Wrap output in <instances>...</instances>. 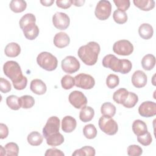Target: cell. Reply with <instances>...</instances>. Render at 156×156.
<instances>
[{
	"label": "cell",
	"mask_w": 156,
	"mask_h": 156,
	"mask_svg": "<svg viewBox=\"0 0 156 156\" xmlns=\"http://www.w3.org/2000/svg\"><path fill=\"white\" fill-rule=\"evenodd\" d=\"M96 151L94 147L90 146H85L80 149H76L72 154L73 156H94L95 155Z\"/></svg>",
	"instance_id": "obj_30"
},
{
	"label": "cell",
	"mask_w": 156,
	"mask_h": 156,
	"mask_svg": "<svg viewBox=\"0 0 156 156\" xmlns=\"http://www.w3.org/2000/svg\"><path fill=\"white\" fill-rule=\"evenodd\" d=\"M113 18L117 24H122L127 21V15L125 12L118 9L114 11Z\"/></svg>",
	"instance_id": "obj_37"
},
{
	"label": "cell",
	"mask_w": 156,
	"mask_h": 156,
	"mask_svg": "<svg viewBox=\"0 0 156 156\" xmlns=\"http://www.w3.org/2000/svg\"><path fill=\"white\" fill-rule=\"evenodd\" d=\"M75 85L84 90L91 89L95 85L94 79L90 74L80 73L74 77Z\"/></svg>",
	"instance_id": "obj_7"
},
{
	"label": "cell",
	"mask_w": 156,
	"mask_h": 156,
	"mask_svg": "<svg viewBox=\"0 0 156 156\" xmlns=\"http://www.w3.org/2000/svg\"><path fill=\"white\" fill-rule=\"evenodd\" d=\"M113 2L118 10L124 12L127 10L130 5L129 0H114Z\"/></svg>",
	"instance_id": "obj_42"
},
{
	"label": "cell",
	"mask_w": 156,
	"mask_h": 156,
	"mask_svg": "<svg viewBox=\"0 0 156 156\" xmlns=\"http://www.w3.org/2000/svg\"><path fill=\"white\" fill-rule=\"evenodd\" d=\"M52 23L55 28L65 30L69 25V17L65 13L56 12L52 16Z\"/></svg>",
	"instance_id": "obj_12"
},
{
	"label": "cell",
	"mask_w": 156,
	"mask_h": 156,
	"mask_svg": "<svg viewBox=\"0 0 156 156\" xmlns=\"http://www.w3.org/2000/svg\"><path fill=\"white\" fill-rule=\"evenodd\" d=\"M5 155L17 156L19 152V147L18 144L13 142H10L5 145Z\"/></svg>",
	"instance_id": "obj_36"
},
{
	"label": "cell",
	"mask_w": 156,
	"mask_h": 156,
	"mask_svg": "<svg viewBox=\"0 0 156 156\" xmlns=\"http://www.w3.org/2000/svg\"><path fill=\"white\" fill-rule=\"evenodd\" d=\"M102 65L105 68H110L116 73H121L122 67V59L118 58L113 54H108L102 59Z\"/></svg>",
	"instance_id": "obj_10"
},
{
	"label": "cell",
	"mask_w": 156,
	"mask_h": 156,
	"mask_svg": "<svg viewBox=\"0 0 156 156\" xmlns=\"http://www.w3.org/2000/svg\"><path fill=\"white\" fill-rule=\"evenodd\" d=\"M85 1L84 0H73V4L76 6V7H80V6H82L83 5V4L85 3Z\"/></svg>",
	"instance_id": "obj_49"
},
{
	"label": "cell",
	"mask_w": 156,
	"mask_h": 156,
	"mask_svg": "<svg viewBox=\"0 0 156 156\" xmlns=\"http://www.w3.org/2000/svg\"><path fill=\"white\" fill-rule=\"evenodd\" d=\"M0 155H5V148L2 147V146H0Z\"/></svg>",
	"instance_id": "obj_50"
},
{
	"label": "cell",
	"mask_w": 156,
	"mask_h": 156,
	"mask_svg": "<svg viewBox=\"0 0 156 156\" xmlns=\"http://www.w3.org/2000/svg\"><path fill=\"white\" fill-rule=\"evenodd\" d=\"M133 2L136 7L143 11H149L155 7L154 0H133Z\"/></svg>",
	"instance_id": "obj_24"
},
{
	"label": "cell",
	"mask_w": 156,
	"mask_h": 156,
	"mask_svg": "<svg viewBox=\"0 0 156 156\" xmlns=\"http://www.w3.org/2000/svg\"><path fill=\"white\" fill-rule=\"evenodd\" d=\"M101 112L103 116L113 117L116 113V107L110 102H104L101 107Z\"/></svg>",
	"instance_id": "obj_28"
},
{
	"label": "cell",
	"mask_w": 156,
	"mask_h": 156,
	"mask_svg": "<svg viewBox=\"0 0 156 156\" xmlns=\"http://www.w3.org/2000/svg\"><path fill=\"white\" fill-rule=\"evenodd\" d=\"M61 66L64 72L73 74L79 69L80 65L79 60L75 57L68 55L62 60Z\"/></svg>",
	"instance_id": "obj_9"
},
{
	"label": "cell",
	"mask_w": 156,
	"mask_h": 156,
	"mask_svg": "<svg viewBox=\"0 0 156 156\" xmlns=\"http://www.w3.org/2000/svg\"><path fill=\"white\" fill-rule=\"evenodd\" d=\"M98 124L100 129L108 135H113L118 130V124L112 117L102 116L99 119Z\"/></svg>",
	"instance_id": "obj_4"
},
{
	"label": "cell",
	"mask_w": 156,
	"mask_h": 156,
	"mask_svg": "<svg viewBox=\"0 0 156 156\" xmlns=\"http://www.w3.org/2000/svg\"><path fill=\"white\" fill-rule=\"evenodd\" d=\"M76 120L71 116H66L62 119V129L66 133L72 132L76 129Z\"/></svg>",
	"instance_id": "obj_17"
},
{
	"label": "cell",
	"mask_w": 156,
	"mask_h": 156,
	"mask_svg": "<svg viewBox=\"0 0 156 156\" xmlns=\"http://www.w3.org/2000/svg\"><path fill=\"white\" fill-rule=\"evenodd\" d=\"M94 115V109L90 106H85L81 109L79 113V118L82 122H87L92 120Z\"/></svg>",
	"instance_id": "obj_22"
},
{
	"label": "cell",
	"mask_w": 156,
	"mask_h": 156,
	"mask_svg": "<svg viewBox=\"0 0 156 156\" xmlns=\"http://www.w3.org/2000/svg\"><path fill=\"white\" fill-rule=\"evenodd\" d=\"M132 83L133 85L138 88L144 87L147 83V76L141 70H137L134 72L132 76Z\"/></svg>",
	"instance_id": "obj_14"
},
{
	"label": "cell",
	"mask_w": 156,
	"mask_h": 156,
	"mask_svg": "<svg viewBox=\"0 0 156 156\" xmlns=\"http://www.w3.org/2000/svg\"><path fill=\"white\" fill-rule=\"evenodd\" d=\"M21 107L23 108H32L35 104L34 98L30 95H24L20 98Z\"/></svg>",
	"instance_id": "obj_34"
},
{
	"label": "cell",
	"mask_w": 156,
	"mask_h": 156,
	"mask_svg": "<svg viewBox=\"0 0 156 156\" xmlns=\"http://www.w3.org/2000/svg\"><path fill=\"white\" fill-rule=\"evenodd\" d=\"M61 85L63 89L69 90L75 85L74 77L69 76L65 75L61 79Z\"/></svg>",
	"instance_id": "obj_38"
},
{
	"label": "cell",
	"mask_w": 156,
	"mask_h": 156,
	"mask_svg": "<svg viewBox=\"0 0 156 156\" xmlns=\"http://www.w3.org/2000/svg\"><path fill=\"white\" fill-rule=\"evenodd\" d=\"M132 130L137 136L144 135L148 132L146 124L140 119H136L133 122Z\"/></svg>",
	"instance_id": "obj_21"
},
{
	"label": "cell",
	"mask_w": 156,
	"mask_h": 156,
	"mask_svg": "<svg viewBox=\"0 0 156 156\" xmlns=\"http://www.w3.org/2000/svg\"><path fill=\"white\" fill-rule=\"evenodd\" d=\"M21 52L20 46L15 42L10 43L6 45L4 49L5 54L9 57H17Z\"/></svg>",
	"instance_id": "obj_20"
},
{
	"label": "cell",
	"mask_w": 156,
	"mask_h": 156,
	"mask_svg": "<svg viewBox=\"0 0 156 156\" xmlns=\"http://www.w3.org/2000/svg\"><path fill=\"white\" fill-rule=\"evenodd\" d=\"M132 64L131 62L127 59H122V67H121V74H127L132 69Z\"/></svg>",
	"instance_id": "obj_44"
},
{
	"label": "cell",
	"mask_w": 156,
	"mask_h": 156,
	"mask_svg": "<svg viewBox=\"0 0 156 156\" xmlns=\"http://www.w3.org/2000/svg\"><path fill=\"white\" fill-rule=\"evenodd\" d=\"M36 22V18L34 15L32 13H26L24 16L21 17V18L20 20L19 24L20 26V28L23 30L26 26L35 23Z\"/></svg>",
	"instance_id": "obj_32"
},
{
	"label": "cell",
	"mask_w": 156,
	"mask_h": 156,
	"mask_svg": "<svg viewBox=\"0 0 156 156\" xmlns=\"http://www.w3.org/2000/svg\"><path fill=\"white\" fill-rule=\"evenodd\" d=\"M113 51L119 55H129L133 51V46L129 40H121L114 43Z\"/></svg>",
	"instance_id": "obj_6"
},
{
	"label": "cell",
	"mask_w": 156,
	"mask_h": 156,
	"mask_svg": "<svg viewBox=\"0 0 156 156\" xmlns=\"http://www.w3.org/2000/svg\"><path fill=\"white\" fill-rule=\"evenodd\" d=\"M12 89L11 84L9 80L1 77L0 79V90L3 93H7L9 92Z\"/></svg>",
	"instance_id": "obj_43"
},
{
	"label": "cell",
	"mask_w": 156,
	"mask_h": 156,
	"mask_svg": "<svg viewBox=\"0 0 156 156\" xmlns=\"http://www.w3.org/2000/svg\"><path fill=\"white\" fill-rule=\"evenodd\" d=\"M56 4L57 7L63 9H67L69 8L71 5L73 4V1L72 0H57L56 1Z\"/></svg>",
	"instance_id": "obj_45"
},
{
	"label": "cell",
	"mask_w": 156,
	"mask_h": 156,
	"mask_svg": "<svg viewBox=\"0 0 156 156\" xmlns=\"http://www.w3.org/2000/svg\"><path fill=\"white\" fill-rule=\"evenodd\" d=\"M3 71L4 74L10 79L16 90H22L26 87L27 79L23 75L21 67L16 62L13 60L6 62L3 66Z\"/></svg>",
	"instance_id": "obj_1"
},
{
	"label": "cell",
	"mask_w": 156,
	"mask_h": 156,
	"mask_svg": "<svg viewBox=\"0 0 156 156\" xmlns=\"http://www.w3.org/2000/svg\"><path fill=\"white\" fill-rule=\"evenodd\" d=\"M138 113L146 118L152 117L156 115V104L152 101H144L138 107Z\"/></svg>",
	"instance_id": "obj_13"
},
{
	"label": "cell",
	"mask_w": 156,
	"mask_h": 156,
	"mask_svg": "<svg viewBox=\"0 0 156 156\" xmlns=\"http://www.w3.org/2000/svg\"><path fill=\"white\" fill-rule=\"evenodd\" d=\"M46 143L49 146H57L62 144L64 141L63 136L59 132L51 135L46 138Z\"/></svg>",
	"instance_id": "obj_27"
},
{
	"label": "cell",
	"mask_w": 156,
	"mask_h": 156,
	"mask_svg": "<svg viewBox=\"0 0 156 156\" xmlns=\"http://www.w3.org/2000/svg\"><path fill=\"white\" fill-rule=\"evenodd\" d=\"M83 133L85 138L88 139H93L97 135V130L93 124H88L84 126Z\"/></svg>",
	"instance_id": "obj_35"
},
{
	"label": "cell",
	"mask_w": 156,
	"mask_h": 156,
	"mask_svg": "<svg viewBox=\"0 0 156 156\" xmlns=\"http://www.w3.org/2000/svg\"><path fill=\"white\" fill-rule=\"evenodd\" d=\"M137 141L142 145L146 146H149V144H151V143L152 141V138L151 134L149 132H147L144 135L138 136Z\"/></svg>",
	"instance_id": "obj_41"
},
{
	"label": "cell",
	"mask_w": 156,
	"mask_h": 156,
	"mask_svg": "<svg viewBox=\"0 0 156 156\" xmlns=\"http://www.w3.org/2000/svg\"><path fill=\"white\" fill-rule=\"evenodd\" d=\"M60 119L57 116H51L47 121L43 129V135L44 138L59 132Z\"/></svg>",
	"instance_id": "obj_8"
},
{
	"label": "cell",
	"mask_w": 156,
	"mask_h": 156,
	"mask_svg": "<svg viewBox=\"0 0 156 156\" xmlns=\"http://www.w3.org/2000/svg\"><path fill=\"white\" fill-rule=\"evenodd\" d=\"M69 102L76 108H82L87 104V99L84 94L77 90L72 91L68 96Z\"/></svg>",
	"instance_id": "obj_11"
},
{
	"label": "cell",
	"mask_w": 156,
	"mask_h": 156,
	"mask_svg": "<svg viewBox=\"0 0 156 156\" xmlns=\"http://www.w3.org/2000/svg\"><path fill=\"white\" fill-rule=\"evenodd\" d=\"M30 89L34 93L38 95H42L46 92L47 87L43 81L36 79L31 81Z\"/></svg>",
	"instance_id": "obj_16"
},
{
	"label": "cell",
	"mask_w": 156,
	"mask_h": 156,
	"mask_svg": "<svg viewBox=\"0 0 156 156\" xmlns=\"http://www.w3.org/2000/svg\"><path fill=\"white\" fill-rule=\"evenodd\" d=\"M28 143L34 146L40 145L43 140V136L38 132L34 131L30 132L27 138Z\"/></svg>",
	"instance_id": "obj_26"
},
{
	"label": "cell",
	"mask_w": 156,
	"mask_h": 156,
	"mask_svg": "<svg viewBox=\"0 0 156 156\" xmlns=\"http://www.w3.org/2000/svg\"><path fill=\"white\" fill-rule=\"evenodd\" d=\"M45 156H50V155H57V156H64V153L56 148H51L46 150L45 154Z\"/></svg>",
	"instance_id": "obj_46"
},
{
	"label": "cell",
	"mask_w": 156,
	"mask_h": 156,
	"mask_svg": "<svg viewBox=\"0 0 156 156\" xmlns=\"http://www.w3.org/2000/svg\"><path fill=\"white\" fill-rule=\"evenodd\" d=\"M138 34L143 39L149 40L153 36V27L148 23H143L138 28Z\"/></svg>",
	"instance_id": "obj_19"
},
{
	"label": "cell",
	"mask_w": 156,
	"mask_h": 156,
	"mask_svg": "<svg viewBox=\"0 0 156 156\" xmlns=\"http://www.w3.org/2000/svg\"><path fill=\"white\" fill-rule=\"evenodd\" d=\"M54 0H41L40 1V3L43 5L46 6V7L51 6L54 3Z\"/></svg>",
	"instance_id": "obj_48"
},
{
	"label": "cell",
	"mask_w": 156,
	"mask_h": 156,
	"mask_svg": "<svg viewBox=\"0 0 156 156\" xmlns=\"http://www.w3.org/2000/svg\"><path fill=\"white\" fill-rule=\"evenodd\" d=\"M119 83V77L113 74H109L106 79V85L107 86L111 89H113L117 87Z\"/></svg>",
	"instance_id": "obj_39"
},
{
	"label": "cell",
	"mask_w": 156,
	"mask_h": 156,
	"mask_svg": "<svg viewBox=\"0 0 156 156\" xmlns=\"http://www.w3.org/2000/svg\"><path fill=\"white\" fill-rule=\"evenodd\" d=\"M38 65L43 69L51 71L55 70L58 65L57 58L48 52H41L37 57Z\"/></svg>",
	"instance_id": "obj_3"
},
{
	"label": "cell",
	"mask_w": 156,
	"mask_h": 156,
	"mask_svg": "<svg viewBox=\"0 0 156 156\" xmlns=\"http://www.w3.org/2000/svg\"><path fill=\"white\" fill-rule=\"evenodd\" d=\"M53 41L56 47L58 48H63L69 45L70 38L66 33L60 32L55 35Z\"/></svg>",
	"instance_id": "obj_15"
},
{
	"label": "cell",
	"mask_w": 156,
	"mask_h": 156,
	"mask_svg": "<svg viewBox=\"0 0 156 156\" xmlns=\"http://www.w3.org/2000/svg\"><path fill=\"white\" fill-rule=\"evenodd\" d=\"M138 101V96L133 92L129 91V94L122 105L126 108H130L133 107L136 104Z\"/></svg>",
	"instance_id": "obj_31"
},
{
	"label": "cell",
	"mask_w": 156,
	"mask_h": 156,
	"mask_svg": "<svg viewBox=\"0 0 156 156\" xmlns=\"http://www.w3.org/2000/svg\"><path fill=\"white\" fill-rule=\"evenodd\" d=\"M10 10L15 13H21L27 7V3L23 0H12L9 4Z\"/></svg>",
	"instance_id": "obj_25"
},
{
	"label": "cell",
	"mask_w": 156,
	"mask_h": 156,
	"mask_svg": "<svg viewBox=\"0 0 156 156\" xmlns=\"http://www.w3.org/2000/svg\"><path fill=\"white\" fill-rule=\"evenodd\" d=\"M127 154L129 156H139L143 153L142 148L138 145L132 144L127 147Z\"/></svg>",
	"instance_id": "obj_40"
},
{
	"label": "cell",
	"mask_w": 156,
	"mask_h": 156,
	"mask_svg": "<svg viewBox=\"0 0 156 156\" xmlns=\"http://www.w3.org/2000/svg\"><path fill=\"white\" fill-rule=\"evenodd\" d=\"M112 4L108 1H99L95 8L94 15L99 20H106L111 15Z\"/></svg>",
	"instance_id": "obj_5"
},
{
	"label": "cell",
	"mask_w": 156,
	"mask_h": 156,
	"mask_svg": "<svg viewBox=\"0 0 156 156\" xmlns=\"http://www.w3.org/2000/svg\"><path fill=\"white\" fill-rule=\"evenodd\" d=\"M101 51L99 44L95 41H90L82 46L78 49L77 54L80 60L87 65H94L98 61Z\"/></svg>",
	"instance_id": "obj_2"
},
{
	"label": "cell",
	"mask_w": 156,
	"mask_h": 156,
	"mask_svg": "<svg viewBox=\"0 0 156 156\" xmlns=\"http://www.w3.org/2000/svg\"><path fill=\"white\" fill-rule=\"evenodd\" d=\"M6 104L10 108L13 110H18L21 108L20 98L15 95L9 96L6 98Z\"/></svg>",
	"instance_id": "obj_33"
},
{
	"label": "cell",
	"mask_w": 156,
	"mask_h": 156,
	"mask_svg": "<svg viewBox=\"0 0 156 156\" xmlns=\"http://www.w3.org/2000/svg\"><path fill=\"white\" fill-rule=\"evenodd\" d=\"M155 65V57L154 55L149 54L145 55L141 60V66L144 70L150 71Z\"/></svg>",
	"instance_id": "obj_23"
},
{
	"label": "cell",
	"mask_w": 156,
	"mask_h": 156,
	"mask_svg": "<svg viewBox=\"0 0 156 156\" xmlns=\"http://www.w3.org/2000/svg\"><path fill=\"white\" fill-rule=\"evenodd\" d=\"M129 94V91L124 88L117 90L113 94V99L119 104H122Z\"/></svg>",
	"instance_id": "obj_29"
},
{
	"label": "cell",
	"mask_w": 156,
	"mask_h": 156,
	"mask_svg": "<svg viewBox=\"0 0 156 156\" xmlns=\"http://www.w3.org/2000/svg\"><path fill=\"white\" fill-rule=\"evenodd\" d=\"M9 134V129L7 126L3 124H0V138L1 139H4L7 138Z\"/></svg>",
	"instance_id": "obj_47"
},
{
	"label": "cell",
	"mask_w": 156,
	"mask_h": 156,
	"mask_svg": "<svg viewBox=\"0 0 156 156\" xmlns=\"http://www.w3.org/2000/svg\"><path fill=\"white\" fill-rule=\"evenodd\" d=\"M23 31L24 37L29 40L35 39L38 37L40 32L38 27L35 24V23L30 24L26 26L23 29Z\"/></svg>",
	"instance_id": "obj_18"
}]
</instances>
